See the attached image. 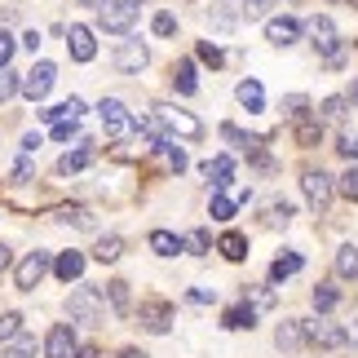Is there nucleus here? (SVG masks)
I'll use <instances>...</instances> for the list:
<instances>
[{"instance_id": "nucleus-25", "label": "nucleus", "mask_w": 358, "mask_h": 358, "mask_svg": "<svg viewBox=\"0 0 358 358\" xmlns=\"http://www.w3.org/2000/svg\"><path fill=\"white\" fill-rule=\"evenodd\" d=\"M301 266H306V257H301V252H283V257L270 266V283H283V279H292V274H296Z\"/></svg>"}, {"instance_id": "nucleus-55", "label": "nucleus", "mask_w": 358, "mask_h": 358, "mask_svg": "<svg viewBox=\"0 0 358 358\" xmlns=\"http://www.w3.org/2000/svg\"><path fill=\"white\" fill-rule=\"evenodd\" d=\"M120 358H146V354H142V350H124Z\"/></svg>"}, {"instance_id": "nucleus-58", "label": "nucleus", "mask_w": 358, "mask_h": 358, "mask_svg": "<svg viewBox=\"0 0 358 358\" xmlns=\"http://www.w3.org/2000/svg\"><path fill=\"white\" fill-rule=\"evenodd\" d=\"M350 5H354V9H358V0H350Z\"/></svg>"}, {"instance_id": "nucleus-20", "label": "nucleus", "mask_w": 358, "mask_h": 358, "mask_svg": "<svg viewBox=\"0 0 358 358\" xmlns=\"http://www.w3.org/2000/svg\"><path fill=\"white\" fill-rule=\"evenodd\" d=\"M203 177H208V182L222 190V186H230V177H235V159L230 155H217V159H208L203 164Z\"/></svg>"}, {"instance_id": "nucleus-15", "label": "nucleus", "mask_w": 358, "mask_h": 358, "mask_svg": "<svg viewBox=\"0 0 358 358\" xmlns=\"http://www.w3.org/2000/svg\"><path fill=\"white\" fill-rule=\"evenodd\" d=\"M66 49H71V58H76V62H93V53H98V45H93V31L76 22L71 31H66Z\"/></svg>"}, {"instance_id": "nucleus-36", "label": "nucleus", "mask_w": 358, "mask_h": 358, "mask_svg": "<svg viewBox=\"0 0 358 358\" xmlns=\"http://www.w3.org/2000/svg\"><path fill=\"white\" fill-rule=\"evenodd\" d=\"M243 301H248L257 314H261V310H274V287H248Z\"/></svg>"}, {"instance_id": "nucleus-34", "label": "nucleus", "mask_w": 358, "mask_h": 358, "mask_svg": "<svg viewBox=\"0 0 358 358\" xmlns=\"http://www.w3.org/2000/svg\"><path fill=\"white\" fill-rule=\"evenodd\" d=\"M314 310H319V314H327V310H336V301H341V292H336V287L332 283H319V287H314Z\"/></svg>"}, {"instance_id": "nucleus-32", "label": "nucleus", "mask_w": 358, "mask_h": 358, "mask_svg": "<svg viewBox=\"0 0 358 358\" xmlns=\"http://www.w3.org/2000/svg\"><path fill=\"white\" fill-rule=\"evenodd\" d=\"M93 257H98L102 266H106V261H120V257H124V239H120V235H106V239H98V248H93Z\"/></svg>"}, {"instance_id": "nucleus-21", "label": "nucleus", "mask_w": 358, "mask_h": 358, "mask_svg": "<svg viewBox=\"0 0 358 358\" xmlns=\"http://www.w3.org/2000/svg\"><path fill=\"white\" fill-rule=\"evenodd\" d=\"M53 274H58L62 283H76L80 274H85V252H62L58 261H53Z\"/></svg>"}, {"instance_id": "nucleus-11", "label": "nucleus", "mask_w": 358, "mask_h": 358, "mask_svg": "<svg viewBox=\"0 0 358 358\" xmlns=\"http://www.w3.org/2000/svg\"><path fill=\"white\" fill-rule=\"evenodd\" d=\"M45 354H49V358H76V354H80V341H76V332H71V323H53V327H49Z\"/></svg>"}, {"instance_id": "nucleus-6", "label": "nucleus", "mask_w": 358, "mask_h": 358, "mask_svg": "<svg viewBox=\"0 0 358 358\" xmlns=\"http://www.w3.org/2000/svg\"><path fill=\"white\" fill-rule=\"evenodd\" d=\"M98 111H102V129H106V137H115V142H120V137L137 133V120L129 115V106H124L120 98H102Z\"/></svg>"}, {"instance_id": "nucleus-27", "label": "nucleus", "mask_w": 358, "mask_h": 358, "mask_svg": "<svg viewBox=\"0 0 358 358\" xmlns=\"http://www.w3.org/2000/svg\"><path fill=\"white\" fill-rule=\"evenodd\" d=\"M336 279H358V248L345 243L336 252Z\"/></svg>"}, {"instance_id": "nucleus-31", "label": "nucleus", "mask_w": 358, "mask_h": 358, "mask_svg": "<svg viewBox=\"0 0 358 358\" xmlns=\"http://www.w3.org/2000/svg\"><path fill=\"white\" fill-rule=\"evenodd\" d=\"M323 142V124L319 120H296V146H319Z\"/></svg>"}, {"instance_id": "nucleus-1", "label": "nucleus", "mask_w": 358, "mask_h": 358, "mask_svg": "<svg viewBox=\"0 0 358 358\" xmlns=\"http://www.w3.org/2000/svg\"><path fill=\"white\" fill-rule=\"evenodd\" d=\"M66 310H71V319H76V323L98 327V323H102V314H106V301H102L98 287L80 283V287H71V296H66Z\"/></svg>"}, {"instance_id": "nucleus-38", "label": "nucleus", "mask_w": 358, "mask_h": 358, "mask_svg": "<svg viewBox=\"0 0 358 358\" xmlns=\"http://www.w3.org/2000/svg\"><path fill=\"white\" fill-rule=\"evenodd\" d=\"M150 31H155L159 40H169V36H177V18H173L169 9H159L155 18H150Z\"/></svg>"}, {"instance_id": "nucleus-46", "label": "nucleus", "mask_w": 358, "mask_h": 358, "mask_svg": "<svg viewBox=\"0 0 358 358\" xmlns=\"http://www.w3.org/2000/svg\"><path fill=\"white\" fill-rule=\"evenodd\" d=\"M345 58H350L345 45H336L332 53H323V66H327V71H341V66H345Z\"/></svg>"}, {"instance_id": "nucleus-45", "label": "nucleus", "mask_w": 358, "mask_h": 358, "mask_svg": "<svg viewBox=\"0 0 358 358\" xmlns=\"http://www.w3.org/2000/svg\"><path fill=\"white\" fill-rule=\"evenodd\" d=\"M274 5H279V0H243V13L248 18H266Z\"/></svg>"}, {"instance_id": "nucleus-33", "label": "nucleus", "mask_w": 358, "mask_h": 358, "mask_svg": "<svg viewBox=\"0 0 358 358\" xmlns=\"http://www.w3.org/2000/svg\"><path fill=\"white\" fill-rule=\"evenodd\" d=\"M213 222H230L235 217V208H239V199H230V195H222V190H213Z\"/></svg>"}, {"instance_id": "nucleus-13", "label": "nucleus", "mask_w": 358, "mask_h": 358, "mask_svg": "<svg viewBox=\"0 0 358 358\" xmlns=\"http://www.w3.org/2000/svg\"><path fill=\"white\" fill-rule=\"evenodd\" d=\"M266 40H270L274 49L296 45V40H301V22H296V18H287V13H283V18H270V22H266Z\"/></svg>"}, {"instance_id": "nucleus-43", "label": "nucleus", "mask_w": 358, "mask_h": 358, "mask_svg": "<svg viewBox=\"0 0 358 358\" xmlns=\"http://www.w3.org/2000/svg\"><path fill=\"white\" fill-rule=\"evenodd\" d=\"M341 195L358 203V159H354L350 169H345V177H341Z\"/></svg>"}, {"instance_id": "nucleus-26", "label": "nucleus", "mask_w": 358, "mask_h": 358, "mask_svg": "<svg viewBox=\"0 0 358 358\" xmlns=\"http://www.w3.org/2000/svg\"><path fill=\"white\" fill-rule=\"evenodd\" d=\"M279 111L287 115V120H310V98H306V93H287V98L279 102Z\"/></svg>"}, {"instance_id": "nucleus-30", "label": "nucleus", "mask_w": 358, "mask_h": 358, "mask_svg": "<svg viewBox=\"0 0 358 358\" xmlns=\"http://www.w3.org/2000/svg\"><path fill=\"white\" fill-rule=\"evenodd\" d=\"M222 137L230 146H239V150H248V155H252V150H261V137H252V133H239L235 124H222Z\"/></svg>"}, {"instance_id": "nucleus-42", "label": "nucleus", "mask_w": 358, "mask_h": 358, "mask_svg": "<svg viewBox=\"0 0 358 358\" xmlns=\"http://www.w3.org/2000/svg\"><path fill=\"white\" fill-rule=\"evenodd\" d=\"M195 53H199V62H208V66H213V71H217V66H222V62H226V53H222V49H217V45H213V40H199V49H195Z\"/></svg>"}, {"instance_id": "nucleus-14", "label": "nucleus", "mask_w": 358, "mask_h": 358, "mask_svg": "<svg viewBox=\"0 0 358 358\" xmlns=\"http://www.w3.org/2000/svg\"><path fill=\"white\" fill-rule=\"evenodd\" d=\"M274 345H279L283 354L306 350V323H301V319H283L279 327H274Z\"/></svg>"}, {"instance_id": "nucleus-35", "label": "nucleus", "mask_w": 358, "mask_h": 358, "mask_svg": "<svg viewBox=\"0 0 358 358\" xmlns=\"http://www.w3.org/2000/svg\"><path fill=\"white\" fill-rule=\"evenodd\" d=\"M18 332H22V314L18 310H5V314H0V345H9Z\"/></svg>"}, {"instance_id": "nucleus-10", "label": "nucleus", "mask_w": 358, "mask_h": 358, "mask_svg": "<svg viewBox=\"0 0 358 358\" xmlns=\"http://www.w3.org/2000/svg\"><path fill=\"white\" fill-rule=\"evenodd\" d=\"M301 31L310 36V45L319 49V53H332L341 40H336V22L327 18V13H314V18H306V27H301Z\"/></svg>"}, {"instance_id": "nucleus-53", "label": "nucleus", "mask_w": 358, "mask_h": 358, "mask_svg": "<svg viewBox=\"0 0 358 358\" xmlns=\"http://www.w3.org/2000/svg\"><path fill=\"white\" fill-rule=\"evenodd\" d=\"M9 261H13V257H9V248H5V243H0V270H5V266H9Z\"/></svg>"}, {"instance_id": "nucleus-56", "label": "nucleus", "mask_w": 358, "mask_h": 358, "mask_svg": "<svg viewBox=\"0 0 358 358\" xmlns=\"http://www.w3.org/2000/svg\"><path fill=\"white\" fill-rule=\"evenodd\" d=\"M85 5H102V0H85Z\"/></svg>"}, {"instance_id": "nucleus-18", "label": "nucleus", "mask_w": 358, "mask_h": 358, "mask_svg": "<svg viewBox=\"0 0 358 358\" xmlns=\"http://www.w3.org/2000/svg\"><path fill=\"white\" fill-rule=\"evenodd\" d=\"M150 252L155 257H177V252H186V239L173 235V230H150Z\"/></svg>"}, {"instance_id": "nucleus-52", "label": "nucleus", "mask_w": 358, "mask_h": 358, "mask_svg": "<svg viewBox=\"0 0 358 358\" xmlns=\"http://www.w3.org/2000/svg\"><path fill=\"white\" fill-rule=\"evenodd\" d=\"M350 106L358 111V76H354V85H350Z\"/></svg>"}, {"instance_id": "nucleus-2", "label": "nucleus", "mask_w": 358, "mask_h": 358, "mask_svg": "<svg viewBox=\"0 0 358 358\" xmlns=\"http://www.w3.org/2000/svg\"><path fill=\"white\" fill-rule=\"evenodd\" d=\"M98 27L111 36H129L137 27V5H129V0H102L98 5Z\"/></svg>"}, {"instance_id": "nucleus-3", "label": "nucleus", "mask_w": 358, "mask_h": 358, "mask_svg": "<svg viewBox=\"0 0 358 358\" xmlns=\"http://www.w3.org/2000/svg\"><path fill=\"white\" fill-rule=\"evenodd\" d=\"M150 111L159 115V124H164V129H169L173 137H182V142H199V137H203V124L190 115V111H177V106H169V102L150 106Z\"/></svg>"}, {"instance_id": "nucleus-39", "label": "nucleus", "mask_w": 358, "mask_h": 358, "mask_svg": "<svg viewBox=\"0 0 358 358\" xmlns=\"http://www.w3.org/2000/svg\"><path fill=\"white\" fill-rule=\"evenodd\" d=\"M58 222H66V226H80V230H89V226H93V213H89V208H58Z\"/></svg>"}, {"instance_id": "nucleus-17", "label": "nucleus", "mask_w": 358, "mask_h": 358, "mask_svg": "<svg viewBox=\"0 0 358 358\" xmlns=\"http://www.w3.org/2000/svg\"><path fill=\"white\" fill-rule=\"evenodd\" d=\"M222 327H230V332H243V327H248V332H252V327H257V310L248 306V301H239V306H230L222 314Z\"/></svg>"}, {"instance_id": "nucleus-16", "label": "nucleus", "mask_w": 358, "mask_h": 358, "mask_svg": "<svg viewBox=\"0 0 358 358\" xmlns=\"http://www.w3.org/2000/svg\"><path fill=\"white\" fill-rule=\"evenodd\" d=\"M93 142H76V150H66V155L58 159V177H71V173H80V169H89L93 164Z\"/></svg>"}, {"instance_id": "nucleus-23", "label": "nucleus", "mask_w": 358, "mask_h": 358, "mask_svg": "<svg viewBox=\"0 0 358 358\" xmlns=\"http://www.w3.org/2000/svg\"><path fill=\"white\" fill-rule=\"evenodd\" d=\"M173 89H177V93H186V98L199 89V80H195V62H190V58H182V62L173 66Z\"/></svg>"}, {"instance_id": "nucleus-47", "label": "nucleus", "mask_w": 358, "mask_h": 358, "mask_svg": "<svg viewBox=\"0 0 358 358\" xmlns=\"http://www.w3.org/2000/svg\"><path fill=\"white\" fill-rule=\"evenodd\" d=\"M341 155H345V159H358V133H341Z\"/></svg>"}, {"instance_id": "nucleus-37", "label": "nucleus", "mask_w": 358, "mask_h": 358, "mask_svg": "<svg viewBox=\"0 0 358 358\" xmlns=\"http://www.w3.org/2000/svg\"><path fill=\"white\" fill-rule=\"evenodd\" d=\"M5 358H36V336H13L9 341V350H5Z\"/></svg>"}, {"instance_id": "nucleus-54", "label": "nucleus", "mask_w": 358, "mask_h": 358, "mask_svg": "<svg viewBox=\"0 0 358 358\" xmlns=\"http://www.w3.org/2000/svg\"><path fill=\"white\" fill-rule=\"evenodd\" d=\"M76 358H102V354H98V350H93V345H89V350H80Z\"/></svg>"}, {"instance_id": "nucleus-50", "label": "nucleus", "mask_w": 358, "mask_h": 358, "mask_svg": "<svg viewBox=\"0 0 358 358\" xmlns=\"http://www.w3.org/2000/svg\"><path fill=\"white\" fill-rule=\"evenodd\" d=\"M22 45L36 53V49H40V31H27V36H22Z\"/></svg>"}, {"instance_id": "nucleus-7", "label": "nucleus", "mask_w": 358, "mask_h": 358, "mask_svg": "<svg viewBox=\"0 0 358 358\" xmlns=\"http://www.w3.org/2000/svg\"><path fill=\"white\" fill-rule=\"evenodd\" d=\"M137 319H142L146 332L164 336V332L173 327V306H169L164 296H142V306H137Z\"/></svg>"}, {"instance_id": "nucleus-48", "label": "nucleus", "mask_w": 358, "mask_h": 358, "mask_svg": "<svg viewBox=\"0 0 358 358\" xmlns=\"http://www.w3.org/2000/svg\"><path fill=\"white\" fill-rule=\"evenodd\" d=\"M9 58H13V36L0 31V66H9Z\"/></svg>"}, {"instance_id": "nucleus-12", "label": "nucleus", "mask_w": 358, "mask_h": 358, "mask_svg": "<svg viewBox=\"0 0 358 358\" xmlns=\"http://www.w3.org/2000/svg\"><path fill=\"white\" fill-rule=\"evenodd\" d=\"M146 62H150V49L142 45V40H124V45L115 49V71H124V76L142 71Z\"/></svg>"}, {"instance_id": "nucleus-9", "label": "nucleus", "mask_w": 358, "mask_h": 358, "mask_svg": "<svg viewBox=\"0 0 358 358\" xmlns=\"http://www.w3.org/2000/svg\"><path fill=\"white\" fill-rule=\"evenodd\" d=\"M306 323V345H319V350H341L345 345V327L332 323V319H301Z\"/></svg>"}, {"instance_id": "nucleus-8", "label": "nucleus", "mask_w": 358, "mask_h": 358, "mask_svg": "<svg viewBox=\"0 0 358 358\" xmlns=\"http://www.w3.org/2000/svg\"><path fill=\"white\" fill-rule=\"evenodd\" d=\"M53 80H58V66H53V62H36L31 71L18 80V93H27L31 102H45L49 89H53Z\"/></svg>"}, {"instance_id": "nucleus-22", "label": "nucleus", "mask_w": 358, "mask_h": 358, "mask_svg": "<svg viewBox=\"0 0 358 358\" xmlns=\"http://www.w3.org/2000/svg\"><path fill=\"white\" fill-rule=\"evenodd\" d=\"M345 111H350V98H341V93H336V98H323L319 102L314 120H319V124H341V120H345Z\"/></svg>"}, {"instance_id": "nucleus-19", "label": "nucleus", "mask_w": 358, "mask_h": 358, "mask_svg": "<svg viewBox=\"0 0 358 358\" xmlns=\"http://www.w3.org/2000/svg\"><path fill=\"white\" fill-rule=\"evenodd\" d=\"M235 98H239V106L248 115H257L261 106H266V89L257 85V80H239V89H235Z\"/></svg>"}, {"instance_id": "nucleus-40", "label": "nucleus", "mask_w": 358, "mask_h": 358, "mask_svg": "<svg viewBox=\"0 0 358 358\" xmlns=\"http://www.w3.org/2000/svg\"><path fill=\"white\" fill-rule=\"evenodd\" d=\"M76 129H80L76 115H58V120H53V142H71Z\"/></svg>"}, {"instance_id": "nucleus-24", "label": "nucleus", "mask_w": 358, "mask_h": 358, "mask_svg": "<svg viewBox=\"0 0 358 358\" xmlns=\"http://www.w3.org/2000/svg\"><path fill=\"white\" fill-rule=\"evenodd\" d=\"M217 252H222L226 261H243L248 257V239L239 235V230H226V235L217 239Z\"/></svg>"}, {"instance_id": "nucleus-57", "label": "nucleus", "mask_w": 358, "mask_h": 358, "mask_svg": "<svg viewBox=\"0 0 358 358\" xmlns=\"http://www.w3.org/2000/svg\"><path fill=\"white\" fill-rule=\"evenodd\" d=\"M129 5H142V0H129Z\"/></svg>"}, {"instance_id": "nucleus-41", "label": "nucleus", "mask_w": 358, "mask_h": 358, "mask_svg": "<svg viewBox=\"0 0 358 358\" xmlns=\"http://www.w3.org/2000/svg\"><path fill=\"white\" fill-rule=\"evenodd\" d=\"M208 248H213V235H208V230H190V235H186V252H190V257H203Z\"/></svg>"}, {"instance_id": "nucleus-28", "label": "nucleus", "mask_w": 358, "mask_h": 358, "mask_svg": "<svg viewBox=\"0 0 358 358\" xmlns=\"http://www.w3.org/2000/svg\"><path fill=\"white\" fill-rule=\"evenodd\" d=\"M102 301H111L115 314H129V283H124V279H111V283H106V292H102Z\"/></svg>"}, {"instance_id": "nucleus-51", "label": "nucleus", "mask_w": 358, "mask_h": 358, "mask_svg": "<svg viewBox=\"0 0 358 358\" xmlns=\"http://www.w3.org/2000/svg\"><path fill=\"white\" fill-rule=\"evenodd\" d=\"M345 345H358V323H350V327H345Z\"/></svg>"}, {"instance_id": "nucleus-4", "label": "nucleus", "mask_w": 358, "mask_h": 358, "mask_svg": "<svg viewBox=\"0 0 358 358\" xmlns=\"http://www.w3.org/2000/svg\"><path fill=\"white\" fill-rule=\"evenodd\" d=\"M301 190H306V203H310V208L319 213V217L332 208L336 186H332V177H327L323 169H306V173H301Z\"/></svg>"}, {"instance_id": "nucleus-29", "label": "nucleus", "mask_w": 358, "mask_h": 358, "mask_svg": "<svg viewBox=\"0 0 358 358\" xmlns=\"http://www.w3.org/2000/svg\"><path fill=\"white\" fill-rule=\"evenodd\" d=\"M292 203H287V199H274V203H266V226L270 230H279V226H287V222H292Z\"/></svg>"}, {"instance_id": "nucleus-5", "label": "nucleus", "mask_w": 358, "mask_h": 358, "mask_svg": "<svg viewBox=\"0 0 358 358\" xmlns=\"http://www.w3.org/2000/svg\"><path fill=\"white\" fill-rule=\"evenodd\" d=\"M53 270V261H49V252H27L22 261H18V270H13V287H18V292H36L40 287V279H45V274Z\"/></svg>"}, {"instance_id": "nucleus-44", "label": "nucleus", "mask_w": 358, "mask_h": 358, "mask_svg": "<svg viewBox=\"0 0 358 358\" xmlns=\"http://www.w3.org/2000/svg\"><path fill=\"white\" fill-rule=\"evenodd\" d=\"M13 93H18V71H9V66H0V102H9Z\"/></svg>"}, {"instance_id": "nucleus-49", "label": "nucleus", "mask_w": 358, "mask_h": 358, "mask_svg": "<svg viewBox=\"0 0 358 358\" xmlns=\"http://www.w3.org/2000/svg\"><path fill=\"white\" fill-rule=\"evenodd\" d=\"M190 301H195V306H213V292H208V287H195Z\"/></svg>"}]
</instances>
